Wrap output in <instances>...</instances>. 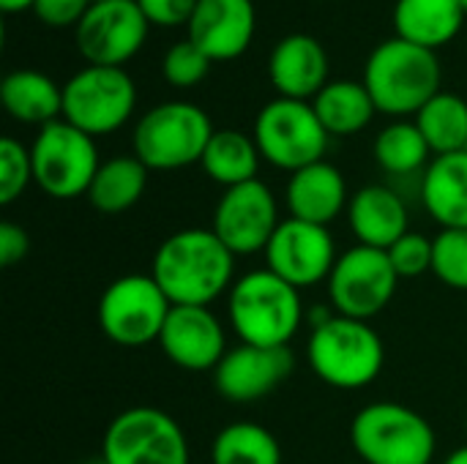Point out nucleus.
I'll return each instance as SVG.
<instances>
[{
    "label": "nucleus",
    "instance_id": "obj_1",
    "mask_svg": "<svg viewBox=\"0 0 467 464\" xmlns=\"http://www.w3.org/2000/svg\"><path fill=\"white\" fill-rule=\"evenodd\" d=\"M150 276L172 306H211L235 284V254L211 227H186L159 243Z\"/></svg>",
    "mask_w": 467,
    "mask_h": 464
},
{
    "label": "nucleus",
    "instance_id": "obj_2",
    "mask_svg": "<svg viewBox=\"0 0 467 464\" xmlns=\"http://www.w3.org/2000/svg\"><path fill=\"white\" fill-rule=\"evenodd\" d=\"M304 320L301 290L268 268L238 276L227 293V323L244 345L290 347Z\"/></svg>",
    "mask_w": 467,
    "mask_h": 464
},
{
    "label": "nucleus",
    "instance_id": "obj_3",
    "mask_svg": "<svg viewBox=\"0 0 467 464\" xmlns=\"http://www.w3.org/2000/svg\"><path fill=\"white\" fill-rule=\"evenodd\" d=\"M441 79L443 68L438 55L400 36L369 52L361 77L378 112L397 120L419 115V109L441 93Z\"/></svg>",
    "mask_w": 467,
    "mask_h": 464
},
{
    "label": "nucleus",
    "instance_id": "obj_4",
    "mask_svg": "<svg viewBox=\"0 0 467 464\" xmlns=\"http://www.w3.org/2000/svg\"><path fill=\"white\" fill-rule=\"evenodd\" d=\"M306 361L320 383L337 391H361L380 377L386 347L369 323L334 314L323 325L309 328Z\"/></svg>",
    "mask_w": 467,
    "mask_h": 464
},
{
    "label": "nucleus",
    "instance_id": "obj_5",
    "mask_svg": "<svg viewBox=\"0 0 467 464\" xmlns=\"http://www.w3.org/2000/svg\"><path fill=\"white\" fill-rule=\"evenodd\" d=\"M353 451L364 464H432L438 435L413 407L400 402H369L350 424Z\"/></svg>",
    "mask_w": 467,
    "mask_h": 464
},
{
    "label": "nucleus",
    "instance_id": "obj_6",
    "mask_svg": "<svg viewBox=\"0 0 467 464\" xmlns=\"http://www.w3.org/2000/svg\"><path fill=\"white\" fill-rule=\"evenodd\" d=\"M213 123L208 112L192 101H164L148 109L131 134L134 156L153 172H172L200 164Z\"/></svg>",
    "mask_w": 467,
    "mask_h": 464
},
{
    "label": "nucleus",
    "instance_id": "obj_7",
    "mask_svg": "<svg viewBox=\"0 0 467 464\" xmlns=\"http://www.w3.org/2000/svg\"><path fill=\"white\" fill-rule=\"evenodd\" d=\"M252 137L260 148L263 161L293 175L326 159L331 134L320 123L312 101L276 96L257 112Z\"/></svg>",
    "mask_w": 467,
    "mask_h": 464
},
{
    "label": "nucleus",
    "instance_id": "obj_8",
    "mask_svg": "<svg viewBox=\"0 0 467 464\" xmlns=\"http://www.w3.org/2000/svg\"><path fill=\"white\" fill-rule=\"evenodd\" d=\"M33 183L52 200L88 197V189L101 167L96 139L68 120H52L38 129L33 145Z\"/></svg>",
    "mask_w": 467,
    "mask_h": 464
},
{
    "label": "nucleus",
    "instance_id": "obj_9",
    "mask_svg": "<svg viewBox=\"0 0 467 464\" xmlns=\"http://www.w3.org/2000/svg\"><path fill=\"white\" fill-rule=\"evenodd\" d=\"M137 107V85L126 68L85 66L63 85V120L96 137L123 129Z\"/></svg>",
    "mask_w": 467,
    "mask_h": 464
},
{
    "label": "nucleus",
    "instance_id": "obj_10",
    "mask_svg": "<svg viewBox=\"0 0 467 464\" xmlns=\"http://www.w3.org/2000/svg\"><path fill=\"white\" fill-rule=\"evenodd\" d=\"M172 301L150 273H126L107 284L99 298V328L120 347H145L159 342Z\"/></svg>",
    "mask_w": 467,
    "mask_h": 464
},
{
    "label": "nucleus",
    "instance_id": "obj_11",
    "mask_svg": "<svg viewBox=\"0 0 467 464\" xmlns=\"http://www.w3.org/2000/svg\"><path fill=\"white\" fill-rule=\"evenodd\" d=\"M101 459L107 464H189V440L181 424L148 405L118 413L104 438Z\"/></svg>",
    "mask_w": 467,
    "mask_h": 464
},
{
    "label": "nucleus",
    "instance_id": "obj_12",
    "mask_svg": "<svg viewBox=\"0 0 467 464\" xmlns=\"http://www.w3.org/2000/svg\"><path fill=\"white\" fill-rule=\"evenodd\" d=\"M326 284L337 314L369 323L394 301L400 276L386 252L356 243L339 254Z\"/></svg>",
    "mask_w": 467,
    "mask_h": 464
},
{
    "label": "nucleus",
    "instance_id": "obj_13",
    "mask_svg": "<svg viewBox=\"0 0 467 464\" xmlns=\"http://www.w3.org/2000/svg\"><path fill=\"white\" fill-rule=\"evenodd\" d=\"M148 27L137 0H96L74 27V44L90 66L123 68L142 49Z\"/></svg>",
    "mask_w": 467,
    "mask_h": 464
},
{
    "label": "nucleus",
    "instance_id": "obj_14",
    "mask_svg": "<svg viewBox=\"0 0 467 464\" xmlns=\"http://www.w3.org/2000/svg\"><path fill=\"white\" fill-rule=\"evenodd\" d=\"M279 224V202L260 178L224 189L211 219V230L235 257L265 254Z\"/></svg>",
    "mask_w": 467,
    "mask_h": 464
},
{
    "label": "nucleus",
    "instance_id": "obj_15",
    "mask_svg": "<svg viewBox=\"0 0 467 464\" xmlns=\"http://www.w3.org/2000/svg\"><path fill=\"white\" fill-rule=\"evenodd\" d=\"M337 260V241L328 227L290 216L282 219L265 249V268L298 290L328 282Z\"/></svg>",
    "mask_w": 467,
    "mask_h": 464
},
{
    "label": "nucleus",
    "instance_id": "obj_16",
    "mask_svg": "<svg viewBox=\"0 0 467 464\" xmlns=\"http://www.w3.org/2000/svg\"><path fill=\"white\" fill-rule=\"evenodd\" d=\"M293 372L296 356L290 347H257L241 342L230 347L213 369V386L227 402L252 405L274 394Z\"/></svg>",
    "mask_w": 467,
    "mask_h": 464
},
{
    "label": "nucleus",
    "instance_id": "obj_17",
    "mask_svg": "<svg viewBox=\"0 0 467 464\" xmlns=\"http://www.w3.org/2000/svg\"><path fill=\"white\" fill-rule=\"evenodd\" d=\"M156 345L170 364L186 372H213L230 350L224 325L211 306H172Z\"/></svg>",
    "mask_w": 467,
    "mask_h": 464
},
{
    "label": "nucleus",
    "instance_id": "obj_18",
    "mask_svg": "<svg viewBox=\"0 0 467 464\" xmlns=\"http://www.w3.org/2000/svg\"><path fill=\"white\" fill-rule=\"evenodd\" d=\"M189 36L213 63L241 57L257 30L254 0H197Z\"/></svg>",
    "mask_w": 467,
    "mask_h": 464
},
{
    "label": "nucleus",
    "instance_id": "obj_19",
    "mask_svg": "<svg viewBox=\"0 0 467 464\" xmlns=\"http://www.w3.org/2000/svg\"><path fill=\"white\" fill-rule=\"evenodd\" d=\"M331 63L326 46L309 33L285 36L268 57V77L274 90L282 98L309 101L315 98L331 79Z\"/></svg>",
    "mask_w": 467,
    "mask_h": 464
},
{
    "label": "nucleus",
    "instance_id": "obj_20",
    "mask_svg": "<svg viewBox=\"0 0 467 464\" xmlns=\"http://www.w3.org/2000/svg\"><path fill=\"white\" fill-rule=\"evenodd\" d=\"M285 200L290 219H301L320 227H331L342 213H348L350 205L348 180L342 170L326 159L293 172L285 189Z\"/></svg>",
    "mask_w": 467,
    "mask_h": 464
},
{
    "label": "nucleus",
    "instance_id": "obj_21",
    "mask_svg": "<svg viewBox=\"0 0 467 464\" xmlns=\"http://www.w3.org/2000/svg\"><path fill=\"white\" fill-rule=\"evenodd\" d=\"M408 202L391 183L361 186L348 205V224L361 246L389 252L408 232Z\"/></svg>",
    "mask_w": 467,
    "mask_h": 464
},
{
    "label": "nucleus",
    "instance_id": "obj_22",
    "mask_svg": "<svg viewBox=\"0 0 467 464\" xmlns=\"http://www.w3.org/2000/svg\"><path fill=\"white\" fill-rule=\"evenodd\" d=\"M419 200L441 230H467V150L430 161Z\"/></svg>",
    "mask_w": 467,
    "mask_h": 464
},
{
    "label": "nucleus",
    "instance_id": "obj_23",
    "mask_svg": "<svg viewBox=\"0 0 467 464\" xmlns=\"http://www.w3.org/2000/svg\"><path fill=\"white\" fill-rule=\"evenodd\" d=\"M465 16L467 14L460 5V0H397L394 3L397 36L432 52L460 36Z\"/></svg>",
    "mask_w": 467,
    "mask_h": 464
},
{
    "label": "nucleus",
    "instance_id": "obj_24",
    "mask_svg": "<svg viewBox=\"0 0 467 464\" xmlns=\"http://www.w3.org/2000/svg\"><path fill=\"white\" fill-rule=\"evenodd\" d=\"M0 101L14 120L38 129L63 118V88L36 68L8 71L0 85Z\"/></svg>",
    "mask_w": 467,
    "mask_h": 464
},
{
    "label": "nucleus",
    "instance_id": "obj_25",
    "mask_svg": "<svg viewBox=\"0 0 467 464\" xmlns=\"http://www.w3.org/2000/svg\"><path fill=\"white\" fill-rule=\"evenodd\" d=\"M260 161L263 156L252 134H244L238 129H219L213 131L200 159V167L216 186L233 189V186L257 180Z\"/></svg>",
    "mask_w": 467,
    "mask_h": 464
},
{
    "label": "nucleus",
    "instance_id": "obj_26",
    "mask_svg": "<svg viewBox=\"0 0 467 464\" xmlns=\"http://www.w3.org/2000/svg\"><path fill=\"white\" fill-rule=\"evenodd\" d=\"M312 107L331 137H350L364 131L378 112L367 85L353 79H331L312 98Z\"/></svg>",
    "mask_w": 467,
    "mask_h": 464
},
{
    "label": "nucleus",
    "instance_id": "obj_27",
    "mask_svg": "<svg viewBox=\"0 0 467 464\" xmlns=\"http://www.w3.org/2000/svg\"><path fill=\"white\" fill-rule=\"evenodd\" d=\"M372 153H375L378 167L394 180H410V178L419 180L424 170L430 167V161L435 159L416 120H405V118L380 129V134L375 137Z\"/></svg>",
    "mask_w": 467,
    "mask_h": 464
},
{
    "label": "nucleus",
    "instance_id": "obj_28",
    "mask_svg": "<svg viewBox=\"0 0 467 464\" xmlns=\"http://www.w3.org/2000/svg\"><path fill=\"white\" fill-rule=\"evenodd\" d=\"M148 175L150 170L137 156H112L101 161L88 189V200L101 213H123L142 200Z\"/></svg>",
    "mask_w": 467,
    "mask_h": 464
},
{
    "label": "nucleus",
    "instance_id": "obj_29",
    "mask_svg": "<svg viewBox=\"0 0 467 464\" xmlns=\"http://www.w3.org/2000/svg\"><path fill=\"white\" fill-rule=\"evenodd\" d=\"M282 459L276 435L252 421L227 424L211 443V464H282Z\"/></svg>",
    "mask_w": 467,
    "mask_h": 464
},
{
    "label": "nucleus",
    "instance_id": "obj_30",
    "mask_svg": "<svg viewBox=\"0 0 467 464\" xmlns=\"http://www.w3.org/2000/svg\"><path fill=\"white\" fill-rule=\"evenodd\" d=\"M416 126L435 156L467 150V101L457 93L441 90L435 98H430L419 109Z\"/></svg>",
    "mask_w": 467,
    "mask_h": 464
},
{
    "label": "nucleus",
    "instance_id": "obj_31",
    "mask_svg": "<svg viewBox=\"0 0 467 464\" xmlns=\"http://www.w3.org/2000/svg\"><path fill=\"white\" fill-rule=\"evenodd\" d=\"M432 273L451 290L467 293V230H441L432 238Z\"/></svg>",
    "mask_w": 467,
    "mask_h": 464
},
{
    "label": "nucleus",
    "instance_id": "obj_32",
    "mask_svg": "<svg viewBox=\"0 0 467 464\" xmlns=\"http://www.w3.org/2000/svg\"><path fill=\"white\" fill-rule=\"evenodd\" d=\"M211 63L213 60L192 38H183V41H175L164 52V57H161V77H164L167 85L186 90V88L200 85L208 77Z\"/></svg>",
    "mask_w": 467,
    "mask_h": 464
},
{
    "label": "nucleus",
    "instance_id": "obj_33",
    "mask_svg": "<svg viewBox=\"0 0 467 464\" xmlns=\"http://www.w3.org/2000/svg\"><path fill=\"white\" fill-rule=\"evenodd\" d=\"M33 183V159L30 148H25L14 137L0 139V202L11 205L19 200Z\"/></svg>",
    "mask_w": 467,
    "mask_h": 464
},
{
    "label": "nucleus",
    "instance_id": "obj_34",
    "mask_svg": "<svg viewBox=\"0 0 467 464\" xmlns=\"http://www.w3.org/2000/svg\"><path fill=\"white\" fill-rule=\"evenodd\" d=\"M386 254L400 279H416V276H424L432 271L435 249H432V238H427L424 232L408 230Z\"/></svg>",
    "mask_w": 467,
    "mask_h": 464
},
{
    "label": "nucleus",
    "instance_id": "obj_35",
    "mask_svg": "<svg viewBox=\"0 0 467 464\" xmlns=\"http://www.w3.org/2000/svg\"><path fill=\"white\" fill-rule=\"evenodd\" d=\"M93 0H36L33 14L49 27H77Z\"/></svg>",
    "mask_w": 467,
    "mask_h": 464
},
{
    "label": "nucleus",
    "instance_id": "obj_36",
    "mask_svg": "<svg viewBox=\"0 0 467 464\" xmlns=\"http://www.w3.org/2000/svg\"><path fill=\"white\" fill-rule=\"evenodd\" d=\"M145 19L150 25L159 27H178V25H189L197 0H137Z\"/></svg>",
    "mask_w": 467,
    "mask_h": 464
},
{
    "label": "nucleus",
    "instance_id": "obj_37",
    "mask_svg": "<svg viewBox=\"0 0 467 464\" xmlns=\"http://www.w3.org/2000/svg\"><path fill=\"white\" fill-rule=\"evenodd\" d=\"M27 252H30V235L14 222H3L0 224V265L14 268L16 263L27 257Z\"/></svg>",
    "mask_w": 467,
    "mask_h": 464
},
{
    "label": "nucleus",
    "instance_id": "obj_38",
    "mask_svg": "<svg viewBox=\"0 0 467 464\" xmlns=\"http://www.w3.org/2000/svg\"><path fill=\"white\" fill-rule=\"evenodd\" d=\"M33 5H36V0H0V8L5 14H16V11H25V8L33 11Z\"/></svg>",
    "mask_w": 467,
    "mask_h": 464
},
{
    "label": "nucleus",
    "instance_id": "obj_39",
    "mask_svg": "<svg viewBox=\"0 0 467 464\" xmlns=\"http://www.w3.org/2000/svg\"><path fill=\"white\" fill-rule=\"evenodd\" d=\"M441 464H467V446H462V449H457V451H451L446 459Z\"/></svg>",
    "mask_w": 467,
    "mask_h": 464
},
{
    "label": "nucleus",
    "instance_id": "obj_40",
    "mask_svg": "<svg viewBox=\"0 0 467 464\" xmlns=\"http://www.w3.org/2000/svg\"><path fill=\"white\" fill-rule=\"evenodd\" d=\"M82 464H107V462H104V459H101V454H99L96 459H88V462H82Z\"/></svg>",
    "mask_w": 467,
    "mask_h": 464
},
{
    "label": "nucleus",
    "instance_id": "obj_41",
    "mask_svg": "<svg viewBox=\"0 0 467 464\" xmlns=\"http://www.w3.org/2000/svg\"><path fill=\"white\" fill-rule=\"evenodd\" d=\"M460 5H462V8H465V14H467V0H460Z\"/></svg>",
    "mask_w": 467,
    "mask_h": 464
},
{
    "label": "nucleus",
    "instance_id": "obj_42",
    "mask_svg": "<svg viewBox=\"0 0 467 464\" xmlns=\"http://www.w3.org/2000/svg\"><path fill=\"white\" fill-rule=\"evenodd\" d=\"M93 3H96V0H93Z\"/></svg>",
    "mask_w": 467,
    "mask_h": 464
}]
</instances>
